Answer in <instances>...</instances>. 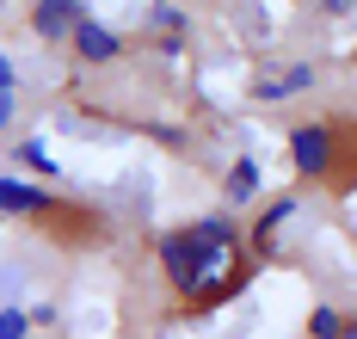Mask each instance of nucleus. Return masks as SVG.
I'll return each mask as SVG.
<instances>
[{"label": "nucleus", "mask_w": 357, "mask_h": 339, "mask_svg": "<svg viewBox=\"0 0 357 339\" xmlns=\"http://www.w3.org/2000/svg\"><path fill=\"white\" fill-rule=\"evenodd\" d=\"M31 210H50V197L37 186H19V179H0V216H31Z\"/></svg>", "instance_id": "20e7f679"}, {"label": "nucleus", "mask_w": 357, "mask_h": 339, "mask_svg": "<svg viewBox=\"0 0 357 339\" xmlns=\"http://www.w3.org/2000/svg\"><path fill=\"white\" fill-rule=\"evenodd\" d=\"M339 339H357V321H345V327H339Z\"/></svg>", "instance_id": "2eb2a0df"}, {"label": "nucleus", "mask_w": 357, "mask_h": 339, "mask_svg": "<svg viewBox=\"0 0 357 339\" xmlns=\"http://www.w3.org/2000/svg\"><path fill=\"white\" fill-rule=\"evenodd\" d=\"M339 327H345L339 308H314V315H308V333H314V339H339Z\"/></svg>", "instance_id": "1a4fd4ad"}, {"label": "nucleus", "mask_w": 357, "mask_h": 339, "mask_svg": "<svg viewBox=\"0 0 357 339\" xmlns=\"http://www.w3.org/2000/svg\"><path fill=\"white\" fill-rule=\"evenodd\" d=\"M252 191H259V167H252V160H234V167H228V197L247 204Z\"/></svg>", "instance_id": "6e6552de"}, {"label": "nucleus", "mask_w": 357, "mask_h": 339, "mask_svg": "<svg viewBox=\"0 0 357 339\" xmlns=\"http://www.w3.org/2000/svg\"><path fill=\"white\" fill-rule=\"evenodd\" d=\"M0 86H13V62L6 56H0Z\"/></svg>", "instance_id": "ddd939ff"}, {"label": "nucleus", "mask_w": 357, "mask_h": 339, "mask_svg": "<svg viewBox=\"0 0 357 339\" xmlns=\"http://www.w3.org/2000/svg\"><path fill=\"white\" fill-rule=\"evenodd\" d=\"M308 80H314V75L296 62V68H284V75H265V80H259V99H284V93H302Z\"/></svg>", "instance_id": "423d86ee"}, {"label": "nucleus", "mask_w": 357, "mask_h": 339, "mask_svg": "<svg viewBox=\"0 0 357 339\" xmlns=\"http://www.w3.org/2000/svg\"><path fill=\"white\" fill-rule=\"evenodd\" d=\"M321 6H326V13H345V6H351V0H321Z\"/></svg>", "instance_id": "4468645a"}, {"label": "nucleus", "mask_w": 357, "mask_h": 339, "mask_svg": "<svg viewBox=\"0 0 357 339\" xmlns=\"http://www.w3.org/2000/svg\"><path fill=\"white\" fill-rule=\"evenodd\" d=\"M74 50H80L86 62H111V56H117V31L86 25V19H80V25H74Z\"/></svg>", "instance_id": "39448f33"}, {"label": "nucleus", "mask_w": 357, "mask_h": 339, "mask_svg": "<svg viewBox=\"0 0 357 339\" xmlns=\"http://www.w3.org/2000/svg\"><path fill=\"white\" fill-rule=\"evenodd\" d=\"M289 160H296L302 179H321L326 167H333V130H326V123H302V130L289 136Z\"/></svg>", "instance_id": "f03ea898"}, {"label": "nucleus", "mask_w": 357, "mask_h": 339, "mask_svg": "<svg viewBox=\"0 0 357 339\" xmlns=\"http://www.w3.org/2000/svg\"><path fill=\"white\" fill-rule=\"evenodd\" d=\"M19 160H25L31 173H50V179H56V160H50V149H43V142H25V149H19Z\"/></svg>", "instance_id": "9d476101"}, {"label": "nucleus", "mask_w": 357, "mask_h": 339, "mask_svg": "<svg viewBox=\"0 0 357 339\" xmlns=\"http://www.w3.org/2000/svg\"><path fill=\"white\" fill-rule=\"evenodd\" d=\"M0 123H13V86H0Z\"/></svg>", "instance_id": "f8f14e48"}, {"label": "nucleus", "mask_w": 357, "mask_h": 339, "mask_svg": "<svg viewBox=\"0 0 357 339\" xmlns=\"http://www.w3.org/2000/svg\"><path fill=\"white\" fill-rule=\"evenodd\" d=\"M289 210H296V197H278V204H271V210L259 216V234H252V247H259V253H271V234L284 228V216H289Z\"/></svg>", "instance_id": "0eeeda50"}, {"label": "nucleus", "mask_w": 357, "mask_h": 339, "mask_svg": "<svg viewBox=\"0 0 357 339\" xmlns=\"http://www.w3.org/2000/svg\"><path fill=\"white\" fill-rule=\"evenodd\" d=\"M25 327H31V315H19V308L0 315V339H25Z\"/></svg>", "instance_id": "9b49d317"}, {"label": "nucleus", "mask_w": 357, "mask_h": 339, "mask_svg": "<svg viewBox=\"0 0 357 339\" xmlns=\"http://www.w3.org/2000/svg\"><path fill=\"white\" fill-rule=\"evenodd\" d=\"M31 25H37V38H74V25H80V0H37Z\"/></svg>", "instance_id": "7ed1b4c3"}, {"label": "nucleus", "mask_w": 357, "mask_h": 339, "mask_svg": "<svg viewBox=\"0 0 357 339\" xmlns=\"http://www.w3.org/2000/svg\"><path fill=\"white\" fill-rule=\"evenodd\" d=\"M160 265L173 278L178 296L191 302H222L247 284V265H241V234L222 223V216H204V223L178 228L160 241Z\"/></svg>", "instance_id": "f257e3e1"}]
</instances>
